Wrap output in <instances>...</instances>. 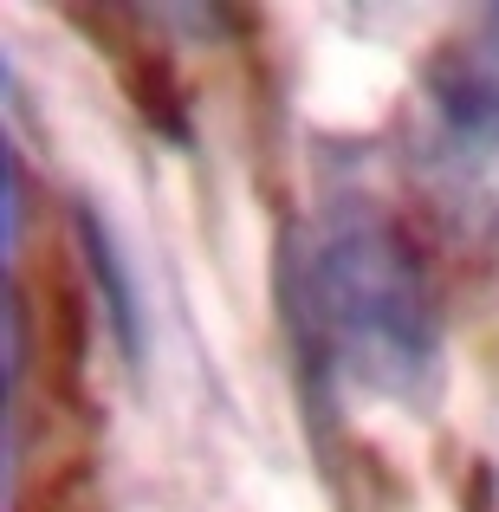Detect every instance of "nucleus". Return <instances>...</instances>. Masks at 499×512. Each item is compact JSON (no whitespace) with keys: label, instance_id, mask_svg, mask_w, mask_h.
Instances as JSON below:
<instances>
[{"label":"nucleus","instance_id":"obj_1","mask_svg":"<svg viewBox=\"0 0 499 512\" xmlns=\"http://www.w3.org/2000/svg\"><path fill=\"white\" fill-rule=\"evenodd\" d=\"M305 338L337 383L428 409L441 396L448 338L415 240L370 201H337L312 221L299 266Z\"/></svg>","mask_w":499,"mask_h":512},{"label":"nucleus","instance_id":"obj_2","mask_svg":"<svg viewBox=\"0 0 499 512\" xmlns=\"http://www.w3.org/2000/svg\"><path fill=\"white\" fill-rule=\"evenodd\" d=\"M415 188L461 240H499V78L441 72L415 117Z\"/></svg>","mask_w":499,"mask_h":512},{"label":"nucleus","instance_id":"obj_3","mask_svg":"<svg viewBox=\"0 0 499 512\" xmlns=\"http://www.w3.org/2000/svg\"><path fill=\"white\" fill-rule=\"evenodd\" d=\"M78 247H85V266H91V286L104 299V325H111L124 363L137 370L143 363V299H137V279H130V260L117 247V234L104 227V214L91 201H78Z\"/></svg>","mask_w":499,"mask_h":512},{"label":"nucleus","instance_id":"obj_4","mask_svg":"<svg viewBox=\"0 0 499 512\" xmlns=\"http://www.w3.org/2000/svg\"><path fill=\"white\" fill-rule=\"evenodd\" d=\"M20 383H26V299L7 279V422L20 409Z\"/></svg>","mask_w":499,"mask_h":512},{"label":"nucleus","instance_id":"obj_5","mask_svg":"<svg viewBox=\"0 0 499 512\" xmlns=\"http://www.w3.org/2000/svg\"><path fill=\"white\" fill-rule=\"evenodd\" d=\"M0 188H7V260L20 253V227H26V163L7 143V169H0Z\"/></svg>","mask_w":499,"mask_h":512},{"label":"nucleus","instance_id":"obj_6","mask_svg":"<svg viewBox=\"0 0 499 512\" xmlns=\"http://www.w3.org/2000/svg\"><path fill=\"white\" fill-rule=\"evenodd\" d=\"M487 26H493V39H499V7H487Z\"/></svg>","mask_w":499,"mask_h":512}]
</instances>
